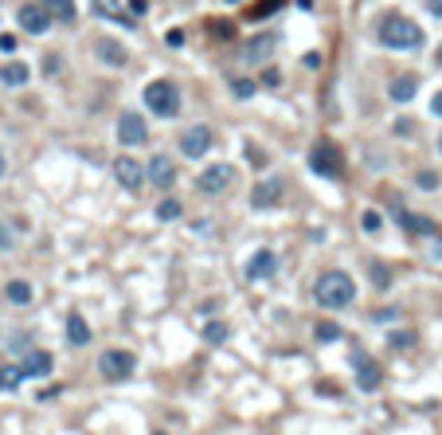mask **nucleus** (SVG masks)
Listing matches in <instances>:
<instances>
[{
	"label": "nucleus",
	"mask_w": 442,
	"mask_h": 435,
	"mask_svg": "<svg viewBox=\"0 0 442 435\" xmlns=\"http://www.w3.org/2000/svg\"><path fill=\"white\" fill-rule=\"evenodd\" d=\"M376 40L388 51H419L422 48V28L411 16H403V12H383L380 20H376Z\"/></svg>",
	"instance_id": "1"
},
{
	"label": "nucleus",
	"mask_w": 442,
	"mask_h": 435,
	"mask_svg": "<svg viewBox=\"0 0 442 435\" xmlns=\"http://www.w3.org/2000/svg\"><path fill=\"white\" fill-rule=\"evenodd\" d=\"M314 298H317V306H325V310L353 306V302H356V283H353V275H348V271H325V275H317Z\"/></svg>",
	"instance_id": "2"
},
{
	"label": "nucleus",
	"mask_w": 442,
	"mask_h": 435,
	"mask_svg": "<svg viewBox=\"0 0 442 435\" xmlns=\"http://www.w3.org/2000/svg\"><path fill=\"white\" fill-rule=\"evenodd\" d=\"M145 106L157 114V118H177L180 114V90L172 79H153L145 87Z\"/></svg>",
	"instance_id": "3"
},
{
	"label": "nucleus",
	"mask_w": 442,
	"mask_h": 435,
	"mask_svg": "<svg viewBox=\"0 0 442 435\" xmlns=\"http://www.w3.org/2000/svg\"><path fill=\"white\" fill-rule=\"evenodd\" d=\"M231 180H235V169L227 165V161H219V165H204L196 177V188L204 192V197H223L227 188H231Z\"/></svg>",
	"instance_id": "4"
},
{
	"label": "nucleus",
	"mask_w": 442,
	"mask_h": 435,
	"mask_svg": "<svg viewBox=\"0 0 442 435\" xmlns=\"http://www.w3.org/2000/svg\"><path fill=\"white\" fill-rule=\"evenodd\" d=\"M138 369V357L129 353V349H106V353L98 357V373L106 376V380H129V373Z\"/></svg>",
	"instance_id": "5"
},
{
	"label": "nucleus",
	"mask_w": 442,
	"mask_h": 435,
	"mask_svg": "<svg viewBox=\"0 0 442 435\" xmlns=\"http://www.w3.org/2000/svg\"><path fill=\"white\" fill-rule=\"evenodd\" d=\"M348 361H353L356 388H360V392H376V388L383 385V369H380V361H376V357H368L364 349H356V353L348 357Z\"/></svg>",
	"instance_id": "6"
},
{
	"label": "nucleus",
	"mask_w": 442,
	"mask_h": 435,
	"mask_svg": "<svg viewBox=\"0 0 442 435\" xmlns=\"http://www.w3.org/2000/svg\"><path fill=\"white\" fill-rule=\"evenodd\" d=\"M309 169H314L317 177H341V153H337V145L333 141H317L314 145V153H309Z\"/></svg>",
	"instance_id": "7"
},
{
	"label": "nucleus",
	"mask_w": 442,
	"mask_h": 435,
	"mask_svg": "<svg viewBox=\"0 0 442 435\" xmlns=\"http://www.w3.org/2000/svg\"><path fill=\"white\" fill-rule=\"evenodd\" d=\"M114 177H118V185L126 188V192H141V185H145V165H141L138 157L121 153V157L114 161Z\"/></svg>",
	"instance_id": "8"
},
{
	"label": "nucleus",
	"mask_w": 442,
	"mask_h": 435,
	"mask_svg": "<svg viewBox=\"0 0 442 435\" xmlns=\"http://www.w3.org/2000/svg\"><path fill=\"white\" fill-rule=\"evenodd\" d=\"M212 145H216L212 126H188L184 134H180V153H184V157H204Z\"/></svg>",
	"instance_id": "9"
},
{
	"label": "nucleus",
	"mask_w": 442,
	"mask_h": 435,
	"mask_svg": "<svg viewBox=\"0 0 442 435\" xmlns=\"http://www.w3.org/2000/svg\"><path fill=\"white\" fill-rule=\"evenodd\" d=\"M118 141L126 149H133V145H145L149 141V126H145V118L141 114H133V110H126L118 118Z\"/></svg>",
	"instance_id": "10"
},
{
	"label": "nucleus",
	"mask_w": 442,
	"mask_h": 435,
	"mask_svg": "<svg viewBox=\"0 0 442 435\" xmlns=\"http://www.w3.org/2000/svg\"><path fill=\"white\" fill-rule=\"evenodd\" d=\"M278 271V255L270 248H258L255 255L246 259V267H243V275L251 278V283H263V278H270Z\"/></svg>",
	"instance_id": "11"
},
{
	"label": "nucleus",
	"mask_w": 442,
	"mask_h": 435,
	"mask_svg": "<svg viewBox=\"0 0 442 435\" xmlns=\"http://www.w3.org/2000/svg\"><path fill=\"white\" fill-rule=\"evenodd\" d=\"M16 20H20L24 31H31V36H43V31L51 28V12L43 8V4H24V8H16Z\"/></svg>",
	"instance_id": "12"
},
{
	"label": "nucleus",
	"mask_w": 442,
	"mask_h": 435,
	"mask_svg": "<svg viewBox=\"0 0 442 435\" xmlns=\"http://www.w3.org/2000/svg\"><path fill=\"white\" fill-rule=\"evenodd\" d=\"M145 180H153L157 188H172L177 185V165H172L165 153H157L153 161H145Z\"/></svg>",
	"instance_id": "13"
},
{
	"label": "nucleus",
	"mask_w": 442,
	"mask_h": 435,
	"mask_svg": "<svg viewBox=\"0 0 442 435\" xmlns=\"http://www.w3.org/2000/svg\"><path fill=\"white\" fill-rule=\"evenodd\" d=\"M274 48H278V36L274 31H263V36H255V40L243 48V59L246 63H266L270 55H274Z\"/></svg>",
	"instance_id": "14"
},
{
	"label": "nucleus",
	"mask_w": 442,
	"mask_h": 435,
	"mask_svg": "<svg viewBox=\"0 0 442 435\" xmlns=\"http://www.w3.org/2000/svg\"><path fill=\"white\" fill-rule=\"evenodd\" d=\"M278 200H282V180H263V185H255L251 188V208H258V212H263V208H274Z\"/></svg>",
	"instance_id": "15"
},
{
	"label": "nucleus",
	"mask_w": 442,
	"mask_h": 435,
	"mask_svg": "<svg viewBox=\"0 0 442 435\" xmlns=\"http://www.w3.org/2000/svg\"><path fill=\"white\" fill-rule=\"evenodd\" d=\"M20 369H24V376H47L51 369H55V357H51L47 349H28Z\"/></svg>",
	"instance_id": "16"
},
{
	"label": "nucleus",
	"mask_w": 442,
	"mask_h": 435,
	"mask_svg": "<svg viewBox=\"0 0 442 435\" xmlns=\"http://www.w3.org/2000/svg\"><path fill=\"white\" fill-rule=\"evenodd\" d=\"M98 59L106 63V67H126V63H129V51L121 48L118 40H110V36H98Z\"/></svg>",
	"instance_id": "17"
},
{
	"label": "nucleus",
	"mask_w": 442,
	"mask_h": 435,
	"mask_svg": "<svg viewBox=\"0 0 442 435\" xmlns=\"http://www.w3.org/2000/svg\"><path fill=\"white\" fill-rule=\"evenodd\" d=\"M388 94H392V102H411L415 94H419V79L415 75H395L392 83H388Z\"/></svg>",
	"instance_id": "18"
},
{
	"label": "nucleus",
	"mask_w": 442,
	"mask_h": 435,
	"mask_svg": "<svg viewBox=\"0 0 442 435\" xmlns=\"http://www.w3.org/2000/svg\"><path fill=\"white\" fill-rule=\"evenodd\" d=\"M28 79H31V67L20 59H12V63L0 67V83H4V87H28Z\"/></svg>",
	"instance_id": "19"
},
{
	"label": "nucleus",
	"mask_w": 442,
	"mask_h": 435,
	"mask_svg": "<svg viewBox=\"0 0 442 435\" xmlns=\"http://www.w3.org/2000/svg\"><path fill=\"white\" fill-rule=\"evenodd\" d=\"M399 220H403V228L411 231V236H439V224L427 216H415V212H403L399 208Z\"/></svg>",
	"instance_id": "20"
},
{
	"label": "nucleus",
	"mask_w": 442,
	"mask_h": 435,
	"mask_svg": "<svg viewBox=\"0 0 442 435\" xmlns=\"http://www.w3.org/2000/svg\"><path fill=\"white\" fill-rule=\"evenodd\" d=\"M4 298H8L12 306H31L36 290H31V283H24V278H12L8 287H4Z\"/></svg>",
	"instance_id": "21"
},
{
	"label": "nucleus",
	"mask_w": 442,
	"mask_h": 435,
	"mask_svg": "<svg viewBox=\"0 0 442 435\" xmlns=\"http://www.w3.org/2000/svg\"><path fill=\"white\" fill-rule=\"evenodd\" d=\"M67 341H71V345H87V341H90V326H87V318H82V314H71L67 318Z\"/></svg>",
	"instance_id": "22"
},
{
	"label": "nucleus",
	"mask_w": 442,
	"mask_h": 435,
	"mask_svg": "<svg viewBox=\"0 0 442 435\" xmlns=\"http://www.w3.org/2000/svg\"><path fill=\"white\" fill-rule=\"evenodd\" d=\"M227 337H231V326H227L223 318H212V322H204V341H207V345H223Z\"/></svg>",
	"instance_id": "23"
},
{
	"label": "nucleus",
	"mask_w": 442,
	"mask_h": 435,
	"mask_svg": "<svg viewBox=\"0 0 442 435\" xmlns=\"http://www.w3.org/2000/svg\"><path fill=\"white\" fill-rule=\"evenodd\" d=\"M43 8L51 12V20H75V0H40Z\"/></svg>",
	"instance_id": "24"
},
{
	"label": "nucleus",
	"mask_w": 442,
	"mask_h": 435,
	"mask_svg": "<svg viewBox=\"0 0 442 435\" xmlns=\"http://www.w3.org/2000/svg\"><path fill=\"white\" fill-rule=\"evenodd\" d=\"M94 12H102L106 20H118V24H129V16L121 12L118 0H94Z\"/></svg>",
	"instance_id": "25"
},
{
	"label": "nucleus",
	"mask_w": 442,
	"mask_h": 435,
	"mask_svg": "<svg viewBox=\"0 0 442 435\" xmlns=\"http://www.w3.org/2000/svg\"><path fill=\"white\" fill-rule=\"evenodd\" d=\"M314 337L321 341V345H329V341H341V326H337V322H317Z\"/></svg>",
	"instance_id": "26"
},
{
	"label": "nucleus",
	"mask_w": 442,
	"mask_h": 435,
	"mask_svg": "<svg viewBox=\"0 0 442 435\" xmlns=\"http://www.w3.org/2000/svg\"><path fill=\"white\" fill-rule=\"evenodd\" d=\"M180 212H184V204H180L177 197H168L157 204V220H180Z\"/></svg>",
	"instance_id": "27"
},
{
	"label": "nucleus",
	"mask_w": 442,
	"mask_h": 435,
	"mask_svg": "<svg viewBox=\"0 0 442 435\" xmlns=\"http://www.w3.org/2000/svg\"><path fill=\"white\" fill-rule=\"evenodd\" d=\"M20 380H24L20 365H4L0 369V388H20Z\"/></svg>",
	"instance_id": "28"
},
{
	"label": "nucleus",
	"mask_w": 442,
	"mask_h": 435,
	"mask_svg": "<svg viewBox=\"0 0 442 435\" xmlns=\"http://www.w3.org/2000/svg\"><path fill=\"white\" fill-rule=\"evenodd\" d=\"M368 275H372V287L376 290H388V287H392V271L383 267V263H372V267H368Z\"/></svg>",
	"instance_id": "29"
},
{
	"label": "nucleus",
	"mask_w": 442,
	"mask_h": 435,
	"mask_svg": "<svg viewBox=\"0 0 442 435\" xmlns=\"http://www.w3.org/2000/svg\"><path fill=\"white\" fill-rule=\"evenodd\" d=\"M282 4H286V0H258L255 8H251V20H266V16H274Z\"/></svg>",
	"instance_id": "30"
},
{
	"label": "nucleus",
	"mask_w": 442,
	"mask_h": 435,
	"mask_svg": "<svg viewBox=\"0 0 442 435\" xmlns=\"http://www.w3.org/2000/svg\"><path fill=\"white\" fill-rule=\"evenodd\" d=\"M360 224H364V231H368V236H376V231L383 228V216L376 212V208H368V212L360 216Z\"/></svg>",
	"instance_id": "31"
},
{
	"label": "nucleus",
	"mask_w": 442,
	"mask_h": 435,
	"mask_svg": "<svg viewBox=\"0 0 442 435\" xmlns=\"http://www.w3.org/2000/svg\"><path fill=\"white\" fill-rule=\"evenodd\" d=\"M231 90H235L239 99H251L255 94V79H231Z\"/></svg>",
	"instance_id": "32"
},
{
	"label": "nucleus",
	"mask_w": 442,
	"mask_h": 435,
	"mask_svg": "<svg viewBox=\"0 0 442 435\" xmlns=\"http://www.w3.org/2000/svg\"><path fill=\"white\" fill-rule=\"evenodd\" d=\"M392 345H395V349L415 345V334H411V329H399V334H392Z\"/></svg>",
	"instance_id": "33"
},
{
	"label": "nucleus",
	"mask_w": 442,
	"mask_h": 435,
	"mask_svg": "<svg viewBox=\"0 0 442 435\" xmlns=\"http://www.w3.org/2000/svg\"><path fill=\"white\" fill-rule=\"evenodd\" d=\"M16 36H12V31H0V55H12V51H16Z\"/></svg>",
	"instance_id": "34"
},
{
	"label": "nucleus",
	"mask_w": 442,
	"mask_h": 435,
	"mask_svg": "<svg viewBox=\"0 0 442 435\" xmlns=\"http://www.w3.org/2000/svg\"><path fill=\"white\" fill-rule=\"evenodd\" d=\"M165 43H168V48H184V31H180V28H172V31L165 36Z\"/></svg>",
	"instance_id": "35"
},
{
	"label": "nucleus",
	"mask_w": 442,
	"mask_h": 435,
	"mask_svg": "<svg viewBox=\"0 0 442 435\" xmlns=\"http://www.w3.org/2000/svg\"><path fill=\"white\" fill-rule=\"evenodd\" d=\"M263 87H270V90L282 87V75H278V71H266V75H263Z\"/></svg>",
	"instance_id": "36"
},
{
	"label": "nucleus",
	"mask_w": 442,
	"mask_h": 435,
	"mask_svg": "<svg viewBox=\"0 0 442 435\" xmlns=\"http://www.w3.org/2000/svg\"><path fill=\"white\" fill-rule=\"evenodd\" d=\"M129 12H133V16H145V12H149V0H129Z\"/></svg>",
	"instance_id": "37"
},
{
	"label": "nucleus",
	"mask_w": 442,
	"mask_h": 435,
	"mask_svg": "<svg viewBox=\"0 0 442 435\" xmlns=\"http://www.w3.org/2000/svg\"><path fill=\"white\" fill-rule=\"evenodd\" d=\"M0 251H12V231L0 224Z\"/></svg>",
	"instance_id": "38"
},
{
	"label": "nucleus",
	"mask_w": 442,
	"mask_h": 435,
	"mask_svg": "<svg viewBox=\"0 0 442 435\" xmlns=\"http://www.w3.org/2000/svg\"><path fill=\"white\" fill-rule=\"evenodd\" d=\"M246 157L255 161V169H263V149H255V145H246Z\"/></svg>",
	"instance_id": "39"
},
{
	"label": "nucleus",
	"mask_w": 442,
	"mask_h": 435,
	"mask_svg": "<svg viewBox=\"0 0 442 435\" xmlns=\"http://www.w3.org/2000/svg\"><path fill=\"white\" fill-rule=\"evenodd\" d=\"M419 185L422 188H434V185H439V177H434V173H419Z\"/></svg>",
	"instance_id": "40"
},
{
	"label": "nucleus",
	"mask_w": 442,
	"mask_h": 435,
	"mask_svg": "<svg viewBox=\"0 0 442 435\" xmlns=\"http://www.w3.org/2000/svg\"><path fill=\"white\" fill-rule=\"evenodd\" d=\"M431 114H434V118H442V90L434 94V102H431Z\"/></svg>",
	"instance_id": "41"
},
{
	"label": "nucleus",
	"mask_w": 442,
	"mask_h": 435,
	"mask_svg": "<svg viewBox=\"0 0 442 435\" xmlns=\"http://www.w3.org/2000/svg\"><path fill=\"white\" fill-rule=\"evenodd\" d=\"M47 75H59V55H47Z\"/></svg>",
	"instance_id": "42"
},
{
	"label": "nucleus",
	"mask_w": 442,
	"mask_h": 435,
	"mask_svg": "<svg viewBox=\"0 0 442 435\" xmlns=\"http://www.w3.org/2000/svg\"><path fill=\"white\" fill-rule=\"evenodd\" d=\"M427 8H431L434 16H439V20H442V0H427Z\"/></svg>",
	"instance_id": "43"
},
{
	"label": "nucleus",
	"mask_w": 442,
	"mask_h": 435,
	"mask_svg": "<svg viewBox=\"0 0 442 435\" xmlns=\"http://www.w3.org/2000/svg\"><path fill=\"white\" fill-rule=\"evenodd\" d=\"M4 173H8V157H4V153H0V177H4Z\"/></svg>",
	"instance_id": "44"
},
{
	"label": "nucleus",
	"mask_w": 442,
	"mask_h": 435,
	"mask_svg": "<svg viewBox=\"0 0 442 435\" xmlns=\"http://www.w3.org/2000/svg\"><path fill=\"white\" fill-rule=\"evenodd\" d=\"M434 59H439V67H442V48H439V51H434Z\"/></svg>",
	"instance_id": "45"
},
{
	"label": "nucleus",
	"mask_w": 442,
	"mask_h": 435,
	"mask_svg": "<svg viewBox=\"0 0 442 435\" xmlns=\"http://www.w3.org/2000/svg\"><path fill=\"white\" fill-rule=\"evenodd\" d=\"M439 153H442V138H439Z\"/></svg>",
	"instance_id": "46"
},
{
	"label": "nucleus",
	"mask_w": 442,
	"mask_h": 435,
	"mask_svg": "<svg viewBox=\"0 0 442 435\" xmlns=\"http://www.w3.org/2000/svg\"><path fill=\"white\" fill-rule=\"evenodd\" d=\"M157 435H168V432H157Z\"/></svg>",
	"instance_id": "47"
}]
</instances>
